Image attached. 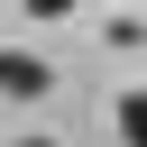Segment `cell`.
<instances>
[{
  "mask_svg": "<svg viewBox=\"0 0 147 147\" xmlns=\"http://www.w3.org/2000/svg\"><path fill=\"white\" fill-rule=\"evenodd\" d=\"M18 9H28V18H64L74 0H18Z\"/></svg>",
  "mask_w": 147,
  "mask_h": 147,
  "instance_id": "3",
  "label": "cell"
},
{
  "mask_svg": "<svg viewBox=\"0 0 147 147\" xmlns=\"http://www.w3.org/2000/svg\"><path fill=\"white\" fill-rule=\"evenodd\" d=\"M18 147H55V138H18Z\"/></svg>",
  "mask_w": 147,
  "mask_h": 147,
  "instance_id": "4",
  "label": "cell"
},
{
  "mask_svg": "<svg viewBox=\"0 0 147 147\" xmlns=\"http://www.w3.org/2000/svg\"><path fill=\"white\" fill-rule=\"evenodd\" d=\"M46 83H55V64H46V55H28V46H0V92H9V101H37Z\"/></svg>",
  "mask_w": 147,
  "mask_h": 147,
  "instance_id": "1",
  "label": "cell"
},
{
  "mask_svg": "<svg viewBox=\"0 0 147 147\" xmlns=\"http://www.w3.org/2000/svg\"><path fill=\"white\" fill-rule=\"evenodd\" d=\"M119 138L147 147V92H119Z\"/></svg>",
  "mask_w": 147,
  "mask_h": 147,
  "instance_id": "2",
  "label": "cell"
}]
</instances>
